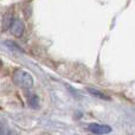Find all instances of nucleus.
<instances>
[{"label":"nucleus","instance_id":"6e6552de","mask_svg":"<svg viewBox=\"0 0 135 135\" xmlns=\"http://www.w3.org/2000/svg\"><path fill=\"white\" fill-rule=\"evenodd\" d=\"M0 135H2V129L0 128Z\"/></svg>","mask_w":135,"mask_h":135},{"label":"nucleus","instance_id":"39448f33","mask_svg":"<svg viewBox=\"0 0 135 135\" xmlns=\"http://www.w3.org/2000/svg\"><path fill=\"white\" fill-rule=\"evenodd\" d=\"M28 104L33 108H38V104H39L38 96L35 95V94H31V96H28Z\"/></svg>","mask_w":135,"mask_h":135},{"label":"nucleus","instance_id":"7ed1b4c3","mask_svg":"<svg viewBox=\"0 0 135 135\" xmlns=\"http://www.w3.org/2000/svg\"><path fill=\"white\" fill-rule=\"evenodd\" d=\"M9 28H11V32H12V35L13 36H16V37H20V36L23 35V32H24L25 26H24V23L20 20V19L14 18Z\"/></svg>","mask_w":135,"mask_h":135},{"label":"nucleus","instance_id":"0eeeda50","mask_svg":"<svg viewBox=\"0 0 135 135\" xmlns=\"http://www.w3.org/2000/svg\"><path fill=\"white\" fill-rule=\"evenodd\" d=\"M6 45H7V46H11L9 49H12V50H18V51H21L20 47H19L17 44H14L13 42H9V40H7V42H6Z\"/></svg>","mask_w":135,"mask_h":135},{"label":"nucleus","instance_id":"f03ea898","mask_svg":"<svg viewBox=\"0 0 135 135\" xmlns=\"http://www.w3.org/2000/svg\"><path fill=\"white\" fill-rule=\"evenodd\" d=\"M88 128L91 133L97 134V135L109 134L112 132V127L107 126V124H100V123H91Z\"/></svg>","mask_w":135,"mask_h":135},{"label":"nucleus","instance_id":"1a4fd4ad","mask_svg":"<svg viewBox=\"0 0 135 135\" xmlns=\"http://www.w3.org/2000/svg\"><path fill=\"white\" fill-rule=\"evenodd\" d=\"M1 64H2V63H1V61H0V66H1Z\"/></svg>","mask_w":135,"mask_h":135},{"label":"nucleus","instance_id":"423d86ee","mask_svg":"<svg viewBox=\"0 0 135 135\" xmlns=\"http://www.w3.org/2000/svg\"><path fill=\"white\" fill-rule=\"evenodd\" d=\"M88 91L90 94H93L94 96H96V97H100V98H103V100H109V97L108 96H105L104 94H102V93H100V91H97V90H95V89H90V88H88Z\"/></svg>","mask_w":135,"mask_h":135},{"label":"nucleus","instance_id":"f257e3e1","mask_svg":"<svg viewBox=\"0 0 135 135\" xmlns=\"http://www.w3.org/2000/svg\"><path fill=\"white\" fill-rule=\"evenodd\" d=\"M13 82L18 86L24 89H28L33 85V78L27 71L23 69H18L13 74Z\"/></svg>","mask_w":135,"mask_h":135},{"label":"nucleus","instance_id":"20e7f679","mask_svg":"<svg viewBox=\"0 0 135 135\" xmlns=\"http://www.w3.org/2000/svg\"><path fill=\"white\" fill-rule=\"evenodd\" d=\"M12 21H13V18H12L11 14H5L4 19H2V27H4V30H7V28L11 27Z\"/></svg>","mask_w":135,"mask_h":135}]
</instances>
